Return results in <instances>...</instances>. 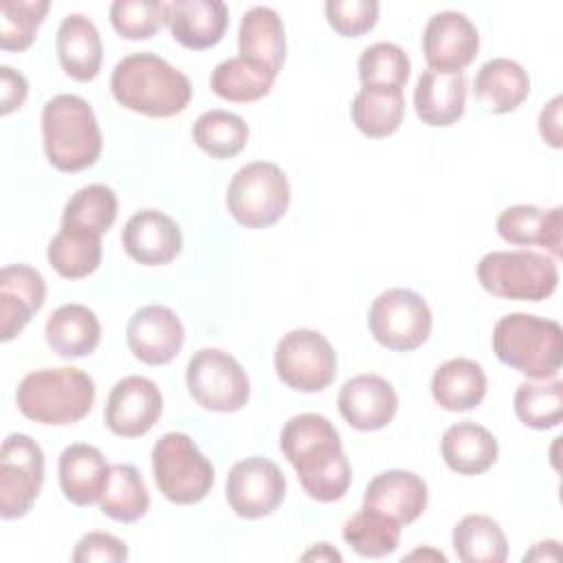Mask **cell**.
<instances>
[{
    "instance_id": "cell-2",
    "label": "cell",
    "mask_w": 563,
    "mask_h": 563,
    "mask_svg": "<svg viewBox=\"0 0 563 563\" xmlns=\"http://www.w3.org/2000/svg\"><path fill=\"white\" fill-rule=\"evenodd\" d=\"M110 90L123 108L154 119L180 114L191 101L187 75L150 51L119 59L110 75Z\"/></svg>"
},
{
    "instance_id": "cell-37",
    "label": "cell",
    "mask_w": 563,
    "mask_h": 563,
    "mask_svg": "<svg viewBox=\"0 0 563 563\" xmlns=\"http://www.w3.org/2000/svg\"><path fill=\"white\" fill-rule=\"evenodd\" d=\"M512 409L521 424L530 429L545 431L559 427L563 416V383L559 378L521 383L515 391Z\"/></svg>"
},
{
    "instance_id": "cell-27",
    "label": "cell",
    "mask_w": 563,
    "mask_h": 563,
    "mask_svg": "<svg viewBox=\"0 0 563 563\" xmlns=\"http://www.w3.org/2000/svg\"><path fill=\"white\" fill-rule=\"evenodd\" d=\"M44 336L57 356L81 358L97 350L101 341V325L88 306L64 303L46 319Z\"/></svg>"
},
{
    "instance_id": "cell-32",
    "label": "cell",
    "mask_w": 563,
    "mask_h": 563,
    "mask_svg": "<svg viewBox=\"0 0 563 563\" xmlns=\"http://www.w3.org/2000/svg\"><path fill=\"white\" fill-rule=\"evenodd\" d=\"M99 508L106 517L134 523L145 517L150 508L147 486L132 464H110V475L99 499Z\"/></svg>"
},
{
    "instance_id": "cell-30",
    "label": "cell",
    "mask_w": 563,
    "mask_h": 563,
    "mask_svg": "<svg viewBox=\"0 0 563 563\" xmlns=\"http://www.w3.org/2000/svg\"><path fill=\"white\" fill-rule=\"evenodd\" d=\"M48 264L64 279H81L92 275L101 264V235L62 227L46 251Z\"/></svg>"
},
{
    "instance_id": "cell-24",
    "label": "cell",
    "mask_w": 563,
    "mask_h": 563,
    "mask_svg": "<svg viewBox=\"0 0 563 563\" xmlns=\"http://www.w3.org/2000/svg\"><path fill=\"white\" fill-rule=\"evenodd\" d=\"M466 108L464 73L424 70L413 90L416 117L431 128H449L462 119Z\"/></svg>"
},
{
    "instance_id": "cell-34",
    "label": "cell",
    "mask_w": 563,
    "mask_h": 563,
    "mask_svg": "<svg viewBox=\"0 0 563 563\" xmlns=\"http://www.w3.org/2000/svg\"><path fill=\"white\" fill-rule=\"evenodd\" d=\"M191 136L205 154L224 161L238 156L244 150L249 141V125L240 114L213 108L194 121Z\"/></svg>"
},
{
    "instance_id": "cell-39",
    "label": "cell",
    "mask_w": 563,
    "mask_h": 563,
    "mask_svg": "<svg viewBox=\"0 0 563 563\" xmlns=\"http://www.w3.org/2000/svg\"><path fill=\"white\" fill-rule=\"evenodd\" d=\"M411 73L407 53L394 42H376L358 57V79L363 88L402 90Z\"/></svg>"
},
{
    "instance_id": "cell-11",
    "label": "cell",
    "mask_w": 563,
    "mask_h": 563,
    "mask_svg": "<svg viewBox=\"0 0 563 563\" xmlns=\"http://www.w3.org/2000/svg\"><path fill=\"white\" fill-rule=\"evenodd\" d=\"M275 372L279 380L295 391H321L336 376L334 347L317 330H290L277 341Z\"/></svg>"
},
{
    "instance_id": "cell-42",
    "label": "cell",
    "mask_w": 563,
    "mask_h": 563,
    "mask_svg": "<svg viewBox=\"0 0 563 563\" xmlns=\"http://www.w3.org/2000/svg\"><path fill=\"white\" fill-rule=\"evenodd\" d=\"M328 24L343 37H361L378 22L380 4L376 0H328Z\"/></svg>"
},
{
    "instance_id": "cell-29",
    "label": "cell",
    "mask_w": 563,
    "mask_h": 563,
    "mask_svg": "<svg viewBox=\"0 0 563 563\" xmlns=\"http://www.w3.org/2000/svg\"><path fill=\"white\" fill-rule=\"evenodd\" d=\"M486 374L473 358H449L431 376V396L446 411H471L486 396Z\"/></svg>"
},
{
    "instance_id": "cell-1",
    "label": "cell",
    "mask_w": 563,
    "mask_h": 563,
    "mask_svg": "<svg viewBox=\"0 0 563 563\" xmlns=\"http://www.w3.org/2000/svg\"><path fill=\"white\" fill-rule=\"evenodd\" d=\"M279 449L292 464L303 493L321 504L339 501L350 484L352 468L339 431L321 413L292 416L282 433Z\"/></svg>"
},
{
    "instance_id": "cell-28",
    "label": "cell",
    "mask_w": 563,
    "mask_h": 563,
    "mask_svg": "<svg viewBox=\"0 0 563 563\" xmlns=\"http://www.w3.org/2000/svg\"><path fill=\"white\" fill-rule=\"evenodd\" d=\"M475 99L493 114L517 110L530 92V77L526 68L508 57H493L484 62L475 75Z\"/></svg>"
},
{
    "instance_id": "cell-49",
    "label": "cell",
    "mask_w": 563,
    "mask_h": 563,
    "mask_svg": "<svg viewBox=\"0 0 563 563\" xmlns=\"http://www.w3.org/2000/svg\"><path fill=\"white\" fill-rule=\"evenodd\" d=\"M427 559V556H431V559H435V561H446V556L442 554V552H435V550H416V552H411V554H407V559Z\"/></svg>"
},
{
    "instance_id": "cell-44",
    "label": "cell",
    "mask_w": 563,
    "mask_h": 563,
    "mask_svg": "<svg viewBox=\"0 0 563 563\" xmlns=\"http://www.w3.org/2000/svg\"><path fill=\"white\" fill-rule=\"evenodd\" d=\"M128 559V545L108 532H86L73 550L75 563H121Z\"/></svg>"
},
{
    "instance_id": "cell-20",
    "label": "cell",
    "mask_w": 563,
    "mask_h": 563,
    "mask_svg": "<svg viewBox=\"0 0 563 563\" xmlns=\"http://www.w3.org/2000/svg\"><path fill=\"white\" fill-rule=\"evenodd\" d=\"M172 37L191 51L216 46L229 26V9L220 0H174L165 4Z\"/></svg>"
},
{
    "instance_id": "cell-10",
    "label": "cell",
    "mask_w": 563,
    "mask_h": 563,
    "mask_svg": "<svg viewBox=\"0 0 563 563\" xmlns=\"http://www.w3.org/2000/svg\"><path fill=\"white\" fill-rule=\"evenodd\" d=\"M372 336L387 350L411 352L420 347L433 325L429 303L409 288H387L369 306Z\"/></svg>"
},
{
    "instance_id": "cell-3",
    "label": "cell",
    "mask_w": 563,
    "mask_h": 563,
    "mask_svg": "<svg viewBox=\"0 0 563 563\" xmlns=\"http://www.w3.org/2000/svg\"><path fill=\"white\" fill-rule=\"evenodd\" d=\"M95 396V380L79 367H44L20 380L15 405L33 422L64 427L84 420Z\"/></svg>"
},
{
    "instance_id": "cell-45",
    "label": "cell",
    "mask_w": 563,
    "mask_h": 563,
    "mask_svg": "<svg viewBox=\"0 0 563 563\" xmlns=\"http://www.w3.org/2000/svg\"><path fill=\"white\" fill-rule=\"evenodd\" d=\"M26 77L11 66H0V114L7 117L13 110H20L26 101Z\"/></svg>"
},
{
    "instance_id": "cell-4",
    "label": "cell",
    "mask_w": 563,
    "mask_h": 563,
    "mask_svg": "<svg viewBox=\"0 0 563 563\" xmlns=\"http://www.w3.org/2000/svg\"><path fill=\"white\" fill-rule=\"evenodd\" d=\"M493 352L532 380L554 378L563 363V330L554 319L510 312L493 328Z\"/></svg>"
},
{
    "instance_id": "cell-33",
    "label": "cell",
    "mask_w": 563,
    "mask_h": 563,
    "mask_svg": "<svg viewBox=\"0 0 563 563\" xmlns=\"http://www.w3.org/2000/svg\"><path fill=\"white\" fill-rule=\"evenodd\" d=\"M352 121L369 139L391 136L405 117L402 90L361 88L352 99Z\"/></svg>"
},
{
    "instance_id": "cell-48",
    "label": "cell",
    "mask_w": 563,
    "mask_h": 563,
    "mask_svg": "<svg viewBox=\"0 0 563 563\" xmlns=\"http://www.w3.org/2000/svg\"><path fill=\"white\" fill-rule=\"evenodd\" d=\"M301 559L303 561H328V563H332V561L341 563L343 561V556L330 543H314L308 552L301 554Z\"/></svg>"
},
{
    "instance_id": "cell-5",
    "label": "cell",
    "mask_w": 563,
    "mask_h": 563,
    "mask_svg": "<svg viewBox=\"0 0 563 563\" xmlns=\"http://www.w3.org/2000/svg\"><path fill=\"white\" fill-rule=\"evenodd\" d=\"M42 139L48 163L59 172H81L101 154V130L86 99L55 95L42 108Z\"/></svg>"
},
{
    "instance_id": "cell-23",
    "label": "cell",
    "mask_w": 563,
    "mask_h": 563,
    "mask_svg": "<svg viewBox=\"0 0 563 563\" xmlns=\"http://www.w3.org/2000/svg\"><path fill=\"white\" fill-rule=\"evenodd\" d=\"M238 48L240 57L277 77L286 59V33L279 13L271 7H251L240 22Z\"/></svg>"
},
{
    "instance_id": "cell-46",
    "label": "cell",
    "mask_w": 563,
    "mask_h": 563,
    "mask_svg": "<svg viewBox=\"0 0 563 563\" xmlns=\"http://www.w3.org/2000/svg\"><path fill=\"white\" fill-rule=\"evenodd\" d=\"M561 103L563 99L561 95H556L545 103V108L539 114V134L548 145L556 150L563 145L561 143Z\"/></svg>"
},
{
    "instance_id": "cell-25",
    "label": "cell",
    "mask_w": 563,
    "mask_h": 563,
    "mask_svg": "<svg viewBox=\"0 0 563 563\" xmlns=\"http://www.w3.org/2000/svg\"><path fill=\"white\" fill-rule=\"evenodd\" d=\"M55 51L59 66L75 81H90L101 70L103 44L97 26L81 13H68L57 29Z\"/></svg>"
},
{
    "instance_id": "cell-6",
    "label": "cell",
    "mask_w": 563,
    "mask_h": 563,
    "mask_svg": "<svg viewBox=\"0 0 563 563\" xmlns=\"http://www.w3.org/2000/svg\"><path fill=\"white\" fill-rule=\"evenodd\" d=\"M479 286L501 299L543 301L559 286L556 260L534 251H490L477 264Z\"/></svg>"
},
{
    "instance_id": "cell-9",
    "label": "cell",
    "mask_w": 563,
    "mask_h": 563,
    "mask_svg": "<svg viewBox=\"0 0 563 563\" xmlns=\"http://www.w3.org/2000/svg\"><path fill=\"white\" fill-rule=\"evenodd\" d=\"M189 396L207 411H240L251 396V383L244 367L224 350L202 347L194 352L185 369Z\"/></svg>"
},
{
    "instance_id": "cell-16",
    "label": "cell",
    "mask_w": 563,
    "mask_h": 563,
    "mask_svg": "<svg viewBox=\"0 0 563 563\" xmlns=\"http://www.w3.org/2000/svg\"><path fill=\"white\" fill-rule=\"evenodd\" d=\"M125 341L134 358L145 365H167L178 356L185 343L180 317L161 303L139 308L125 328Z\"/></svg>"
},
{
    "instance_id": "cell-41",
    "label": "cell",
    "mask_w": 563,
    "mask_h": 563,
    "mask_svg": "<svg viewBox=\"0 0 563 563\" xmlns=\"http://www.w3.org/2000/svg\"><path fill=\"white\" fill-rule=\"evenodd\" d=\"M161 0H117L110 4V22L125 40H150L165 24Z\"/></svg>"
},
{
    "instance_id": "cell-36",
    "label": "cell",
    "mask_w": 563,
    "mask_h": 563,
    "mask_svg": "<svg viewBox=\"0 0 563 563\" xmlns=\"http://www.w3.org/2000/svg\"><path fill=\"white\" fill-rule=\"evenodd\" d=\"M275 75L246 62L244 57L235 55L229 59H222L211 70V90L233 103H249L266 97L273 88Z\"/></svg>"
},
{
    "instance_id": "cell-7",
    "label": "cell",
    "mask_w": 563,
    "mask_h": 563,
    "mask_svg": "<svg viewBox=\"0 0 563 563\" xmlns=\"http://www.w3.org/2000/svg\"><path fill=\"white\" fill-rule=\"evenodd\" d=\"M224 200L238 224L246 229H266L286 216L290 185L279 165L271 161H253L233 174Z\"/></svg>"
},
{
    "instance_id": "cell-8",
    "label": "cell",
    "mask_w": 563,
    "mask_h": 563,
    "mask_svg": "<svg viewBox=\"0 0 563 563\" xmlns=\"http://www.w3.org/2000/svg\"><path fill=\"white\" fill-rule=\"evenodd\" d=\"M154 482L165 499L180 506L202 501L213 486L216 473L196 442L180 431L163 433L152 449Z\"/></svg>"
},
{
    "instance_id": "cell-14",
    "label": "cell",
    "mask_w": 563,
    "mask_h": 563,
    "mask_svg": "<svg viewBox=\"0 0 563 563\" xmlns=\"http://www.w3.org/2000/svg\"><path fill=\"white\" fill-rule=\"evenodd\" d=\"M163 413V394L145 376H125L108 394L103 420L119 438L145 435Z\"/></svg>"
},
{
    "instance_id": "cell-12",
    "label": "cell",
    "mask_w": 563,
    "mask_h": 563,
    "mask_svg": "<svg viewBox=\"0 0 563 563\" xmlns=\"http://www.w3.org/2000/svg\"><path fill=\"white\" fill-rule=\"evenodd\" d=\"M44 484V451L26 433H9L0 449V515L24 517Z\"/></svg>"
},
{
    "instance_id": "cell-26",
    "label": "cell",
    "mask_w": 563,
    "mask_h": 563,
    "mask_svg": "<svg viewBox=\"0 0 563 563\" xmlns=\"http://www.w3.org/2000/svg\"><path fill=\"white\" fill-rule=\"evenodd\" d=\"M440 453L451 471L460 475H482L497 462L499 444L486 427L462 420L442 433Z\"/></svg>"
},
{
    "instance_id": "cell-38",
    "label": "cell",
    "mask_w": 563,
    "mask_h": 563,
    "mask_svg": "<svg viewBox=\"0 0 563 563\" xmlns=\"http://www.w3.org/2000/svg\"><path fill=\"white\" fill-rule=\"evenodd\" d=\"M117 194L101 183L86 185L77 189L62 213V227L84 229L97 235H103L117 220Z\"/></svg>"
},
{
    "instance_id": "cell-15",
    "label": "cell",
    "mask_w": 563,
    "mask_h": 563,
    "mask_svg": "<svg viewBox=\"0 0 563 563\" xmlns=\"http://www.w3.org/2000/svg\"><path fill=\"white\" fill-rule=\"evenodd\" d=\"M479 51L475 24L460 11L433 13L422 33V53L429 70L462 73Z\"/></svg>"
},
{
    "instance_id": "cell-43",
    "label": "cell",
    "mask_w": 563,
    "mask_h": 563,
    "mask_svg": "<svg viewBox=\"0 0 563 563\" xmlns=\"http://www.w3.org/2000/svg\"><path fill=\"white\" fill-rule=\"evenodd\" d=\"M0 290L13 292L26 299L35 310L44 306L46 299V282L40 271L26 264H9L0 271Z\"/></svg>"
},
{
    "instance_id": "cell-19",
    "label": "cell",
    "mask_w": 563,
    "mask_h": 563,
    "mask_svg": "<svg viewBox=\"0 0 563 563\" xmlns=\"http://www.w3.org/2000/svg\"><path fill=\"white\" fill-rule=\"evenodd\" d=\"M429 488L424 479L405 468H391L374 475L365 486L363 506L378 510L400 526L413 523L427 508Z\"/></svg>"
},
{
    "instance_id": "cell-17",
    "label": "cell",
    "mask_w": 563,
    "mask_h": 563,
    "mask_svg": "<svg viewBox=\"0 0 563 563\" xmlns=\"http://www.w3.org/2000/svg\"><path fill=\"white\" fill-rule=\"evenodd\" d=\"M336 405L352 429L380 431L398 411V394L387 378L378 374H358L343 383Z\"/></svg>"
},
{
    "instance_id": "cell-31",
    "label": "cell",
    "mask_w": 563,
    "mask_h": 563,
    "mask_svg": "<svg viewBox=\"0 0 563 563\" xmlns=\"http://www.w3.org/2000/svg\"><path fill=\"white\" fill-rule=\"evenodd\" d=\"M453 550L464 563H504L508 539L501 526L488 515H466L453 528Z\"/></svg>"
},
{
    "instance_id": "cell-35",
    "label": "cell",
    "mask_w": 563,
    "mask_h": 563,
    "mask_svg": "<svg viewBox=\"0 0 563 563\" xmlns=\"http://www.w3.org/2000/svg\"><path fill=\"white\" fill-rule=\"evenodd\" d=\"M343 541L365 559H380L396 552L400 543V523L391 517L361 508L343 523Z\"/></svg>"
},
{
    "instance_id": "cell-13",
    "label": "cell",
    "mask_w": 563,
    "mask_h": 563,
    "mask_svg": "<svg viewBox=\"0 0 563 563\" xmlns=\"http://www.w3.org/2000/svg\"><path fill=\"white\" fill-rule=\"evenodd\" d=\"M227 504L242 519H262L273 515L286 497V477L282 468L260 455L240 460L227 475Z\"/></svg>"
},
{
    "instance_id": "cell-47",
    "label": "cell",
    "mask_w": 563,
    "mask_h": 563,
    "mask_svg": "<svg viewBox=\"0 0 563 563\" xmlns=\"http://www.w3.org/2000/svg\"><path fill=\"white\" fill-rule=\"evenodd\" d=\"M561 554L559 550V541L554 539H548V541H539L534 543L526 554H523V561H556Z\"/></svg>"
},
{
    "instance_id": "cell-21",
    "label": "cell",
    "mask_w": 563,
    "mask_h": 563,
    "mask_svg": "<svg viewBox=\"0 0 563 563\" xmlns=\"http://www.w3.org/2000/svg\"><path fill=\"white\" fill-rule=\"evenodd\" d=\"M499 238L515 246H541L554 260L561 255V231H563V209H541L534 205H512L506 207L495 222Z\"/></svg>"
},
{
    "instance_id": "cell-40",
    "label": "cell",
    "mask_w": 563,
    "mask_h": 563,
    "mask_svg": "<svg viewBox=\"0 0 563 563\" xmlns=\"http://www.w3.org/2000/svg\"><path fill=\"white\" fill-rule=\"evenodd\" d=\"M51 4L46 0H2L0 2V48L26 51Z\"/></svg>"
},
{
    "instance_id": "cell-22",
    "label": "cell",
    "mask_w": 563,
    "mask_h": 563,
    "mask_svg": "<svg viewBox=\"0 0 563 563\" xmlns=\"http://www.w3.org/2000/svg\"><path fill=\"white\" fill-rule=\"evenodd\" d=\"M57 473L62 493L70 504L92 506L101 499L110 475V464L97 446L75 442L62 451Z\"/></svg>"
},
{
    "instance_id": "cell-18",
    "label": "cell",
    "mask_w": 563,
    "mask_h": 563,
    "mask_svg": "<svg viewBox=\"0 0 563 563\" xmlns=\"http://www.w3.org/2000/svg\"><path fill=\"white\" fill-rule=\"evenodd\" d=\"M128 257L143 266H165L183 251V233L174 218L158 209L136 211L121 231Z\"/></svg>"
}]
</instances>
